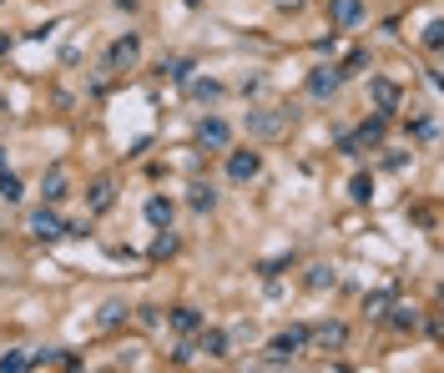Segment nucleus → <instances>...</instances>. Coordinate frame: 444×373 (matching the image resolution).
I'll use <instances>...</instances> for the list:
<instances>
[{"instance_id": "nucleus-1", "label": "nucleus", "mask_w": 444, "mask_h": 373, "mask_svg": "<svg viewBox=\"0 0 444 373\" xmlns=\"http://www.w3.org/2000/svg\"><path fill=\"white\" fill-rule=\"evenodd\" d=\"M26 227H31V237H36V243H56V237H66V232H61V217L51 212V202H46V207H36Z\"/></svg>"}, {"instance_id": "nucleus-2", "label": "nucleus", "mask_w": 444, "mask_h": 373, "mask_svg": "<svg viewBox=\"0 0 444 373\" xmlns=\"http://www.w3.org/2000/svg\"><path fill=\"white\" fill-rule=\"evenodd\" d=\"M258 167H263L258 151H232V157H227V177L232 182H252V177H258Z\"/></svg>"}, {"instance_id": "nucleus-3", "label": "nucleus", "mask_w": 444, "mask_h": 373, "mask_svg": "<svg viewBox=\"0 0 444 373\" xmlns=\"http://www.w3.org/2000/svg\"><path fill=\"white\" fill-rule=\"evenodd\" d=\"M137 56H141V40H137V36H121L116 46H112V56H107V71H121V66H137Z\"/></svg>"}, {"instance_id": "nucleus-4", "label": "nucleus", "mask_w": 444, "mask_h": 373, "mask_svg": "<svg viewBox=\"0 0 444 373\" xmlns=\"http://www.w3.org/2000/svg\"><path fill=\"white\" fill-rule=\"evenodd\" d=\"M288 126V112H247V131H258V137H278Z\"/></svg>"}, {"instance_id": "nucleus-5", "label": "nucleus", "mask_w": 444, "mask_h": 373, "mask_svg": "<svg viewBox=\"0 0 444 373\" xmlns=\"http://www.w3.org/2000/svg\"><path fill=\"white\" fill-rule=\"evenodd\" d=\"M369 96L378 101V116H389L394 106H399V86H394V81H384V76H374V81H369Z\"/></svg>"}, {"instance_id": "nucleus-6", "label": "nucleus", "mask_w": 444, "mask_h": 373, "mask_svg": "<svg viewBox=\"0 0 444 373\" xmlns=\"http://www.w3.org/2000/svg\"><path fill=\"white\" fill-rule=\"evenodd\" d=\"M197 137H202V146H213V151H222V146L232 142V131H227V121H217V116H207V121L197 126Z\"/></svg>"}, {"instance_id": "nucleus-7", "label": "nucleus", "mask_w": 444, "mask_h": 373, "mask_svg": "<svg viewBox=\"0 0 444 373\" xmlns=\"http://www.w3.org/2000/svg\"><path fill=\"white\" fill-rule=\"evenodd\" d=\"M338 81H344L338 71H328V66H319V71L308 76V96H319V101H323V96H333V91H338Z\"/></svg>"}, {"instance_id": "nucleus-8", "label": "nucleus", "mask_w": 444, "mask_h": 373, "mask_svg": "<svg viewBox=\"0 0 444 373\" xmlns=\"http://www.w3.org/2000/svg\"><path fill=\"white\" fill-rule=\"evenodd\" d=\"M197 333H202L197 348H202L207 358H222V353H227V333H217V328H197Z\"/></svg>"}, {"instance_id": "nucleus-9", "label": "nucleus", "mask_w": 444, "mask_h": 373, "mask_svg": "<svg viewBox=\"0 0 444 373\" xmlns=\"http://www.w3.org/2000/svg\"><path fill=\"white\" fill-rule=\"evenodd\" d=\"M40 197H46L51 207L61 202V197H66V172H61V167H51V172H46V182H40Z\"/></svg>"}, {"instance_id": "nucleus-10", "label": "nucleus", "mask_w": 444, "mask_h": 373, "mask_svg": "<svg viewBox=\"0 0 444 373\" xmlns=\"http://www.w3.org/2000/svg\"><path fill=\"white\" fill-rule=\"evenodd\" d=\"M358 15H364V0H333V20L338 26H358Z\"/></svg>"}, {"instance_id": "nucleus-11", "label": "nucleus", "mask_w": 444, "mask_h": 373, "mask_svg": "<svg viewBox=\"0 0 444 373\" xmlns=\"http://www.w3.org/2000/svg\"><path fill=\"white\" fill-rule=\"evenodd\" d=\"M146 222L152 227H172V202H167V197H152V202H146Z\"/></svg>"}, {"instance_id": "nucleus-12", "label": "nucleus", "mask_w": 444, "mask_h": 373, "mask_svg": "<svg viewBox=\"0 0 444 373\" xmlns=\"http://www.w3.org/2000/svg\"><path fill=\"white\" fill-rule=\"evenodd\" d=\"M172 328H177V333H197V328H202V313H197V308H172Z\"/></svg>"}, {"instance_id": "nucleus-13", "label": "nucleus", "mask_w": 444, "mask_h": 373, "mask_svg": "<svg viewBox=\"0 0 444 373\" xmlns=\"http://www.w3.org/2000/svg\"><path fill=\"white\" fill-rule=\"evenodd\" d=\"M313 338H319L323 348H344V338H349V328H344V323H323V328H319V333H313Z\"/></svg>"}, {"instance_id": "nucleus-14", "label": "nucleus", "mask_w": 444, "mask_h": 373, "mask_svg": "<svg viewBox=\"0 0 444 373\" xmlns=\"http://www.w3.org/2000/svg\"><path fill=\"white\" fill-rule=\"evenodd\" d=\"M112 202H116V197H112V182H96V187H91V212H107Z\"/></svg>"}, {"instance_id": "nucleus-15", "label": "nucleus", "mask_w": 444, "mask_h": 373, "mask_svg": "<svg viewBox=\"0 0 444 373\" xmlns=\"http://www.w3.org/2000/svg\"><path fill=\"white\" fill-rule=\"evenodd\" d=\"M213 202H217V192L207 187V182H197V187H192V207H197V212H213Z\"/></svg>"}, {"instance_id": "nucleus-16", "label": "nucleus", "mask_w": 444, "mask_h": 373, "mask_svg": "<svg viewBox=\"0 0 444 373\" xmlns=\"http://www.w3.org/2000/svg\"><path fill=\"white\" fill-rule=\"evenodd\" d=\"M192 96H197V101H217L222 86H217V81H192Z\"/></svg>"}, {"instance_id": "nucleus-17", "label": "nucleus", "mask_w": 444, "mask_h": 373, "mask_svg": "<svg viewBox=\"0 0 444 373\" xmlns=\"http://www.w3.org/2000/svg\"><path fill=\"white\" fill-rule=\"evenodd\" d=\"M308 288H313V293L333 288V273H328V268H308Z\"/></svg>"}, {"instance_id": "nucleus-18", "label": "nucleus", "mask_w": 444, "mask_h": 373, "mask_svg": "<svg viewBox=\"0 0 444 373\" xmlns=\"http://www.w3.org/2000/svg\"><path fill=\"white\" fill-rule=\"evenodd\" d=\"M20 368H31V353H6L0 358V373H20Z\"/></svg>"}, {"instance_id": "nucleus-19", "label": "nucleus", "mask_w": 444, "mask_h": 373, "mask_svg": "<svg viewBox=\"0 0 444 373\" xmlns=\"http://www.w3.org/2000/svg\"><path fill=\"white\" fill-rule=\"evenodd\" d=\"M162 71L172 81H187V76H192V61H162Z\"/></svg>"}, {"instance_id": "nucleus-20", "label": "nucleus", "mask_w": 444, "mask_h": 373, "mask_svg": "<svg viewBox=\"0 0 444 373\" xmlns=\"http://www.w3.org/2000/svg\"><path fill=\"white\" fill-rule=\"evenodd\" d=\"M0 197H6V202H20V182L10 177V172H0Z\"/></svg>"}, {"instance_id": "nucleus-21", "label": "nucleus", "mask_w": 444, "mask_h": 373, "mask_svg": "<svg viewBox=\"0 0 444 373\" xmlns=\"http://www.w3.org/2000/svg\"><path fill=\"white\" fill-rule=\"evenodd\" d=\"M167 252H177V237L172 232H162L157 243H152V257H167Z\"/></svg>"}, {"instance_id": "nucleus-22", "label": "nucleus", "mask_w": 444, "mask_h": 373, "mask_svg": "<svg viewBox=\"0 0 444 373\" xmlns=\"http://www.w3.org/2000/svg\"><path fill=\"white\" fill-rule=\"evenodd\" d=\"M126 318V308H121V303H107V308H101V323H107V328H116Z\"/></svg>"}, {"instance_id": "nucleus-23", "label": "nucleus", "mask_w": 444, "mask_h": 373, "mask_svg": "<svg viewBox=\"0 0 444 373\" xmlns=\"http://www.w3.org/2000/svg\"><path fill=\"white\" fill-rule=\"evenodd\" d=\"M389 303H394V293H374V298H364V308L378 313V308H389Z\"/></svg>"}, {"instance_id": "nucleus-24", "label": "nucleus", "mask_w": 444, "mask_h": 373, "mask_svg": "<svg viewBox=\"0 0 444 373\" xmlns=\"http://www.w3.org/2000/svg\"><path fill=\"white\" fill-rule=\"evenodd\" d=\"M419 318H414V308H394V328H414Z\"/></svg>"}, {"instance_id": "nucleus-25", "label": "nucleus", "mask_w": 444, "mask_h": 373, "mask_svg": "<svg viewBox=\"0 0 444 373\" xmlns=\"http://www.w3.org/2000/svg\"><path fill=\"white\" fill-rule=\"evenodd\" d=\"M439 40H444V26H439V20H434V26L424 31V46H434V51H439Z\"/></svg>"}, {"instance_id": "nucleus-26", "label": "nucleus", "mask_w": 444, "mask_h": 373, "mask_svg": "<svg viewBox=\"0 0 444 373\" xmlns=\"http://www.w3.org/2000/svg\"><path fill=\"white\" fill-rule=\"evenodd\" d=\"M369 192H374L369 177H353V197H358V202H369Z\"/></svg>"}, {"instance_id": "nucleus-27", "label": "nucleus", "mask_w": 444, "mask_h": 373, "mask_svg": "<svg viewBox=\"0 0 444 373\" xmlns=\"http://www.w3.org/2000/svg\"><path fill=\"white\" fill-rule=\"evenodd\" d=\"M278 6H283V10H298V6H303V0H278Z\"/></svg>"}, {"instance_id": "nucleus-28", "label": "nucleus", "mask_w": 444, "mask_h": 373, "mask_svg": "<svg viewBox=\"0 0 444 373\" xmlns=\"http://www.w3.org/2000/svg\"><path fill=\"white\" fill-rule=\"evenodd\" d=\"M0 172H6V157H0Z\"/></svg>"}]
</instances>
